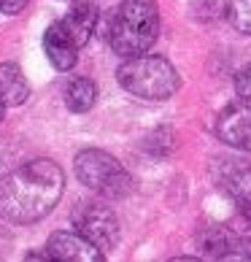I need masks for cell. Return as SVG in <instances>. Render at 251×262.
Returning a JSON list of instances; mask_svg holds the SVG:
<instances>
[{
	"mask_svg": "<svg viewBox=\"0 0 251 262\" xmlns=\"http://www.w3.org/2000/svg\"><path fill=\"white\" fill-rule=\"evenodd\" d=\"M224 16L238 33L251 35V0H224Z\"/></svg>",
	"mask_w": 251,
	"mask_h": 262,
	"instance_id": "cell-14",
	"label": "cell"
},
{
	"mask_svg": "<svg viewBox=\"0 0 251 262\" xmlns=\"http://www.w3.org/2000/svg\"><path fill=\"white\" fill-rule=\"evenodd\" d=\"M6 160H8V149H6V143H3V138H0V170H3V165H6Z\"/></svg>",
	"mask_w": 251,
	"mask_h": 262,
	"instance_id": "cell-18",
	"label": "cell"
},
{
	"mask_svg": "<svg viewBox=\"0 0 251 262\" xmlns=\"http://www.w3.org/2000/svg\"><path fill=\"white\" fill-rule=\"evenodd\" d=\"M98 100V86L89 79H73L65 86V105L73 114H86Z\"/></svg>",
	"mask_w": 251,
	"mask_h": 262,
	"instance_id": "cell-13",
	"label": "cell"
},
{
	"mask_svg": "<svg viewBox=\"0 0 251 262\" xmlns=\"http://www.w3.org/2000/svg\"><path fill=\"white\" fill-rule=\"evenodd\" d=\"M60 25H62V30L73 38V43L81 49V46L89 43L95 27H98V8H95V3H89V0H76V6L60 19Z\"/></svg>",
	"mask_w": 251,
	"mask_h": 262,
	"instance_id": "cell-10",
	"label": "cell"
},
{
	"mask_svg": "<svg viewBox=\"0 0 251 262\" xmlns=\"http://www.w3.org/2000/svg\"><path fill=\"white\" fill-rule=\"evenodd\" d=\"M65 176L52 160H33L0 176V219L30 225L54 211L62 198Z\"/></svg>",
	"mask_w": 251,
	"mask_h": 262,
	"instance_id": "cell-1",
	"label": "cell"
},
{
	"mask_svg": "<svg viewBox=\"0 0 251 262\" xmlns=\"http://www.w3.org/2000/svg\"><path fill=\"white\" fill-rule=\"evenodd\" d=\"M76 176L84 187L108 200H124L135 192V179L108 151L100 149H84L76 154Z\"/></svg>",
	"mask_w": 251,
	"mask_h": 262,
	"instance_id": "cell-4",
	"label": "cell"
},
{
	"mask_svg": "<svg viewBox=\"0 0 251 262\" xmlns=\"http://www.w3.org/2000/svg\"><path fill=\"white\" fill-rule=\"evenodd\" d=\"M76 232H81L86 241H92L98 249L111 251L119 244V219L111 208L100 203H79L71 213Z\"/></svg>",
	"mask_w": 251,
	"mask_h": 262,
	"instance_id": "cell-5",
	"label": "cell"
},
{
	"mask_svg": "<svg viewBox=\"0 0 251 262\" xmlns=\"http://www.w3.org/2000/svg\"><path fill=\"white\" fill-rule=\"evenodd\" d=\"M43 52L57 71H71L76 65V60H79V46H76L73 38L62 30L60 22L49 25V30L43 35Z\"/></svg>",
	"mask_w": 251,
	"mask_h": 262,
	"instance_id": "cell-11",
	"label": "cell"
},
{
	"mask_svg": "<svg viewBox=\"0 0 251 262\" xmlns=\"http://www.w3.org/2000/svg\"><path fill=\"white\" fill-rule=\"evenodd\" d=\"M30 98V84H27L22 68L14 62H0V103L6 105H22Z\"/></svg>",
	"mask_w": 251,
	"mask_h": 262,
	"instance_id": "cell-12",
	"label": "cell"
},
{
	"mask_svg": "<svg viewBox=\"0 0 251 262\" xmlns=\"http://www.w3.org/2000/svg\"><path fill=\"white\" fill-rule=\"evenodd\" d=\"M216 135L227 146L251 151V103L238 100L233 105H227L216 122Z\"/></svg>",
	"mask_w": 251,
	"mask_h": 262,
	"instance_id": "cell-6",
	"label": "cell"
},
{
	"mask_svg": "<svg viewBox=\"0 0 251 262\" xmlns=\"http://www.w3.org/2000/svg\"><path fill=\"white\" fill-rule=\"evenodd\" d=\"M235 92H238L240 100L251 103V62L235 73Z\"/></svg>",
	"mask_w": 251,
	"mask_h": 262,
	"instance_id": "cell-15",
	"label": "cell"
},
{
	"mask_svg": "<svg viewBox=\"0 0 251 262\" xmlns=\"http://www.w3.org/2000/svg\"><path fill=\"white\" fill-rule=\"evenodd\" d=\"M159 35V8L154 0H122L111 22V49L122 57L146 54Z\"/></svg>",
	"mask_w": 251,
	"mask_h": 262,
	"instance_id": "cell-2",
	"label": "cell"
},
{
	"mask_svg": "<svg viewBox=\"0 0 251 262\" xmlns=\"http://www.w3.org/2000/svg\"><path fill=\"white\" fill-rule=\"evenodd\" d=\"M117 81L122 84L124 92H130L141 100H168L181 86L176 68L165 57L157 54L127 57L117 71Z\"/></svg>",
	"mask_w": 251,
	"mask_h": 262,
	"instance_id": "cell-3",
	"label": "cell"
},
{
	"mask_svg": "<svg viewBox=\"0 0 251 262\" xmlns=\"http://www.w3.org/2000/svg\"><path fill=\"white\" fill-rule=\"evenodd\" d=\"M3 116H6V105L0 103V122H3Z\"/></svg>",
	"mask_w": 251,
	"mask_h": 262,
	"instance_id": "cell-19",
	"label": "cell"
},
{
	"mask_svg": "<svg viewBox=\"0 0 251 262\" xmlns=\"http://www.w3.org/2000/svg\"><path fill=\"white\" fill-rule=\"evenodd\" d=\"M46 251L52 259L60 262H98L103 259V249H98L92 241H86L81 232H52Z\"/></svg>",
	"mask_w": 251,
	"mask_h": 262,
	"instance_id": "cell-8",
	"label": "cell"
},
{
	"mask_svg": "<svg viewBox=\"0 0 251 262\" xmlns=\"http://www.w3.org/2000/svg\"><path fill=\"white\" fill-rule=\"evenodd\" d=\"M240 232L221 225H208L197 232V249L211 259H240Z\"/></svg>",
	"mask_w": 251,
	"mask_h": 262,
	"instance_id": "cell-9",
	"label": "cell"
},
{
	"mask_svg": "<svg viewBox=\"0 0 251 262\" xmlns=\"http://www.w3.org/2000/svg\"><path fill=\"white\" fill-rule=\"evenodd\" d=\"M27 3H30V0H0V14L14 16V14H19V11H25Z\"/></svg>",
	"mask_w": 251,
	"mask_h": 262,
	"instance_id": "cell-16",
	"label": "cell"
},
{
	"mask_svg": "<svg viewBox=\"0 0 251 262\" xmlns=\"http://www.w3.org/2000/svg\"><path fill=\"white\" fill-rule=\"evenodd\" d=\"M214 179L221 192H227L238 206L251 200V162L246 160H219L214 165Z\"/></svg>",
	"mask_w": 251,
	"mask_h": 262,
	"instance_id": "cell-7",
	"label": "cell"
},
{
	"mask_svg": "<svg viewBox=\"0 0 251 262\" xmlns=\"http://www.w3.org/2000/svg\"><path fill=\"white\" fill-rule=\"evenodd\" d=\"M14 246V238H11V232H8L6 227H0V257L6 254L8 249Z\"/></svg>",
	"mask_w": 251,
	"mask_h": 262,
	"instance_id": "cell-17",
	"label": "cell"
}]
</instances>
